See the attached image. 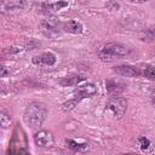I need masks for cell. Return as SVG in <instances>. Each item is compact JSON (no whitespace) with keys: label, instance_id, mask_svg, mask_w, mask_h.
<instances>
[{"label":"cell","instance_id":"obj_9","mask_svg":"<svg viewBox=\"0 0 155 155\" xmlns=\"http://www.w3.org/2000/svg\"><path fill=\"white\" fill-rule=\"evenodd\" d=\"M113 70L121 76H126V78H139L142 76V69L134 65H130V64H121V65H116L113 68Z\"/></svg>","mask_w":155,"mask_h":155},{"label":"cell","instance_id":"obj_12","mask_svg":"<svg viewBox=\"0 0 155 155\" xmlns=\"http://www.w3.org/2000/svg\"><path fill=\"white\" fill-rule=\"evenodd\" d=\"M69 4L68 1L64 0H57V1H46L41 4V8L44 10V12L46 13H53V12H58L59 10L67 7Z\"/></svg>","mask_w":155,"mask_h":155},{"label":"cell","instance_id":"obj_16","mask_svg":"<svg viewBox=\"0 0 155 155\" xmlns=\"http://www.w3.org/2000/svg\"><path fill=\"white\" fill-rule=\"evenodd\" d=\"M140 39L143 41H151L155 39V27H149L140 33Z\"/></svg>","mask_w":155,"mask_h":155},{"label":"cell","instance_id":"obj_19","mask_svg":"<svg viewBox=\"0 0 155 155\" xmlns=\"http://www.w3.org/2000/svg\"><path fill=\"white\" fill-rule=\"evenodd\" d=\"M79 102H80L79 99L71 98V99L67 101L65 103H63V104H62V108H63V110H65V111H70V110H73V109L76 107V104H78Z\"/></svg>","mask_w":155,"mask_h":155},{"label":"cell","instance_id":"obj_18","mask_svg":"<svg viewBox=\"0 0 155 155\" xmlns=\"http://www.w3.org/2000/svg\"><path fill=\"white\" fill-rule=\"evenodd\" d=\"M0 124L2 128H7L11 124V115L8 113H6L5 110L0 111Z\"/></svg>","mask_w":155,"mask_h":155},{"label":"cell","instance_id":"obj_13","mask_svg":"<svg viewBox=\"0 0 155 155\" xmlns=\"http://www.w3.org/2000/svg\"><path fill=\"white\" fill-rule=\"evenodd\" d=\"M86 78L84 75H80V74H71V75H68V76H64L58 82L61 86L63 87H69V86H75V85H79L80 82L85 81Z\"/></svg>","mask_w":155,"mask_h":155},{"label":"cell","instance_id":"obj_15","mask_svg":"<svg viewBox=\"0 0 155 155\" xmlns=\"http://www.w3.org/2000/svg\"><path fill=\"white\" fill-rule=\"evenodd\" d=\"M65 144L70 150L78 151V153L84 151V150H86L88 148V144L86 142H80V140H76V139H73V138H67L65 139Z\"/></svg>","mask_w":155,"mask_h":155},{"label":"cell","instance_id":"obj_21","mask_svg":"<svg viewBox=\"0 0 155 155\" xmlns=\"http://www.w3.org/2000/svg\"><path fill=\"white\" fill-rule=\"evenodd\" d=\"M105 7L110 11H117L120 8V4L116 2L115 0H108L107 4H105Z\"/></svg>","mask_w":155,"mask_h":155},{"label":"cell","instance_id":"obj_10","mask_svg":"<svg viewBox=\"0 0 155 155\" xmlns=\"http://www.w3.org/2000/svg\"><path fill=\"white\" fill-rule=\"evenodd\" d=\"M57 61V57L52 52H42L31 58V62L39 67H52Z\"/></svg>","mask_w":155,"mask_h":155},{"label":"cell","instance_id":"obj_4","mask_svg":"<svg viewBox=\"0 0 155 155\" xmlns=\"http://www.w3.org/2000/svg\"><path fill=\"white\" fill-rule=\"evenodd\" d=\"M105 108L109 111H111L113 115H115L116 117H122L124 114L126 113V109H127V101L122 96L114 94L107 99Z\"/></svg>","mask_w":155,"mask_h":155},{"label":"cell","instance_id":"obj_3","mask_svg":"<svg viewBox=\"0 0 155 155\" xmlns=\"http://www.w3.org/2000/svg\"><path fill=\"white\" fill-rule=\"evenodd\" d=\"M27 147V138H25V133L22 130V127H19V125H17L15 127V131L12 133V138L10 142V149L8 153L11 154H21V153H28V150L25 149Z\"/></svg>","mask_w":155,"mask_h":155},{"label":"cell","instance_id":"obj_7","mask_svg":"<svg viewBox=\"0 0 155 155\" xmlns=\"http://www.w3.org/2000/svg\"><path fill=\"white\" fill-rule=\"evenodd\" d=\"M34 142L38 147L40 148H45L48 149L51 147H53L54 144V137L52 134V132L47 131V130H40L34 134Z\"/></svg>","mask_w":155,"mask_h":155},{"label":"cell","instance_id":"obj_6","mask_svg":"<svg viewBox=\"0 0 155 155\" xmlns=\"http://www.w3.org/2000/svg\"><path fill=\"white\" fill-rule=\"evenodd\" d=\"M30 7V2L27 0H2L1 1V12L2 13H16L24 11Z\"/></svg>","mask_w":155,"mask_h":155},{"label":"cell","instance_id":"obj_8","mask_svg":"<svg viewBox=\"0 0 155 155\" xmlns=\"http://www.w3.org/2000/svg\"><path fill=\"white\" fill-rule=\"evenodd\" d=\"M97 93H98L97 86L94 84H91V82L90 84L81 85V86H78L74 90V92H73L74 98L79 99V101H82L85 98H90V97H92V96H94Z\"/></svg>","mask_w":155,"mask_h":155},{"label":"cell","instance_id":"obj_5","mask_svg":"<svg viewBox=\"0 0 155 155\" xmlns=\"http://www.w3.org/2000/svg\"><path fill=\"white\" fill-rule=\"evenodd\" d=\"M39 28L45 36L51 39H54L61 34V23L57 18H53V17L42 19L39 23Z\"/></svg>","mask_w":155,"mask_h":155},{"label":"cell","instance_id":"obj_1","mask_svg":"<svg viewBox=\"0 0 155 155\" xmlns=\"http://www.w3.org/2000/svg\"><path fill=\"white\" fill-rule=\"evenodd\" d=\"M47 115H48V110L44 103L31 102L25 107L23 119L28 126H30L31 128H38L44 124Z\"/></svg>","mask_w":155,"mask_h":155},{"label":"cell","instance_id":"obj_22","mask_svg":"<svg viewBox=\"0 0 155 155\" xmlns=\"http://www.w3.org/2000/svg\"><path fill=\"white\" fill-rule=\"evenodd\" d=\"M6 74H7V70H6V67L2 64L1 65V78H5L6 76Z\"/></svg>","mask_w":155,"mask_h":155},{"label":"cell","instance_id":"obj_20","mask_svg":"<svg viewBox=\"0 0 155 155\" xmlns=\"http://www.w3.org/2000/svg\"><path fill=\"white\" fill-rule=\"evenodd\" d=\"M138 144H139L140 149L144 151V150H147V149L150 147V140H149L148 137H145V136H140V137L138 138Z\"/></svg>","mask_w":155,"mask_h":155},{"label":"cell","instance_id":"obj_11","mask_svg":"<svg viewBox=\"0 0 155 155\" xmlns=\"http://www.w3.org/2000/svg\"><path fill=\"white\" fill-rule=\"evenodd\" d=\"M126 84L119 79H107L105 80V90L110 96L120 94L126 90Z\"/></svg>","mask_w":155,"mask_h":155},{"label":"cell","instance_id":"obj_2","mask_svg":"<svg viewBox=\"0 0 155 155\" xmlns=\"http://www.w3.org/2000/svg\"><path fill=\"white\" fill-rule=\"evenodd\" d=\"M130 52H131V48H128L127 46H125L120 42L109 41L103 45V47L98 52V57L104 62H110L116 58L128 56Z\"/></svg>","mask_w":155,"mask_h":155},{"label":"cell","instance_id":"obj_24","mask_svg":"<svg viewBox=\"0 0 155 155\" xmlns=\"http://www.w3.org/2000/svg\"><path fill=\"white\" fill-rule=\"evenodd\" d=\"M150 99H151V103H153V105L155 107V90L151 92V96H150Z\"/></svg>","mask_w":155,"mask_h":155},{"label":"cell","instance_id":"obj_17","mask_svg":"<svg viewBox=\"0 0 155 155\" xmlns=\"http://www.w3.org/2000/svg\"><path fill=\"white\" fill-rule=\"evenodd\" d=\"M142 75L149 80H155V67L150 64L144 65V68L142 69Z\"/></svg>","mask_w":155,"mask_h":155},{"label":"cell","instance_id":"obj_23","mask_svg":"<svg viewBox=\"0 0 155 155\" xmlns=\"http://www.w3.org/2000/svg\"><path fill=\"white\" fill-rule=\"evenodd\" d=\"M128 1H131L133 4H144V2H147L149 0H128Z\"/></svg>","mask_w":155,"mask_h":155},{"label":"cell","instance_id":"obj_14","mask_svg":"<svg viewBox=\"0 0 155 155\" xmlns=\"http://www.w3.org/2000/svg\"><path fill=\"white\" fill-rule=\"evenodd\" d=\"M62 29L67 33H70V34H81L82 30H84V27L80 22H78L75 19H71V21L64 22L63 25H62Z\"/></svg>","mask_w":155,"mask_h":155}]
</instances>
